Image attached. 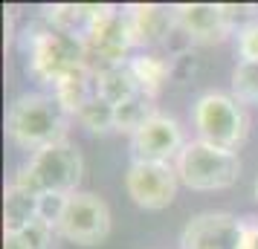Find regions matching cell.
<instances>
[{"instance_id":"cell-1","label":"cell","mask_w":258,"mask_h":249,"mask_svg":"<svg viewBox=\"0 0 258 249\" xmlns=\"http://www.w3.org/2000/svg\"><path fill=\"white\" fill-rule=\"evenodd\" d=\"M67 122H70V113L61 107L55 96L24 93L9 105L6 133L18 148L38 154V151H44V148L64 139Z\"/></svg>"},{"instance_id":"cell-2","label":"cell","mask_w":258,"mask_h":249,"mask_svg":"<svg viewBox=\"0 0 258 249\" xmlns=\"http://www.w3.org/2000/svg\"><path fill=\"white\" fill-rule=\"evenodd\" d=\"M191 122H195V131L198 139L223 148V151H238L246 142V133H249V116H246V107L229 93H203L191 107Z\"/></svg>"},{"instance_id":"cell-3","label":"cell","mask_w":258,"mask_h":249,"mask_svg":"<svg viewBox=\"0 0 258 249\" xmlns=\"http://www.w3.org/2000/svg\"><path fill=\"white\" fill-rule=\"evenodd\" d=\"M180 183L191 191H223L238 183L241 159L232 151H223L203 139H191L174 162Z\"/></svg>"},{"instance_id":"cell-4","label":"cell","mask_w":258,"mask_h":249,"mask_svg":"<svg viewBox=\"0 0 258 249\" xmlns=\"http://www.w3.org/2000/svg\"><path fill=\"white\" fill-rule=\"evenodd\" d=\"M26 55H29V72L49 87H55V81L76 67L87 64L82 38L67 35L49 24L32 29V35L26 38Z\"/></svg>"},{"instance_id":"cell-5","label":"cell","mask_w":258,"mask_h":249,"mask_svg":"<svg viewBox=\"0 0 258 249\" xmlns=\"http://www.w3.org/2000/svg\"><path fill=\"white\" fill-rule=\"evenodd\" d=\"M82 41H84V52H87V64L93 70L131 61L128 55L131 49H137V44H134V32H131L128 9L102 6L99 18L93 21V26L87 29V35Z\"/></svg>"},{"instance_id":"cell-6","label":"cell","mask_w":258,"mask_h":249,"mask_svg":"<svg viewBox=\"0 0 258 249\" xmlns=\"http://www.w3.org/2000/svg\"><path fill=\"white\" fill-rule=\"evenodd\" d=\"M26 168L35 177L41 194H76L84 174V159L70 139H61L32 154Z\"/></svg>"},{"instance_id":"cell-7","label":"cell","mask_w":258,"mask_h":249,"mask_svg":"<svg viewBox=\"0 0 258 249\" xmlns=\"http://www.w3.org/2000/svg\"><path fill=\"white\" fill-rule=\"evenodd\" d=\"M249 229V217L241 220L229 212H200L183 226L180 249H246Z\"/></svg>"},{"instance_id":"cell-8","label":"cell","mask_w":258,"mask_h":249,"mask_svg":"<svg viewBox=\"0 0 258 249\" xmlns=\"http://www.w3.org/2000/svg\"><path fill=\"white\" fill-rule=\"evenodd\" d=\"M58 235L79 246H99L110 235V209L93 191H76L61 214Z\"/></svg>"},{"instance_id":"cell-9","label":"cell","mask_w":258,"mask_h":249,"mask_svg":"<svg viewBox=\"0 0 258 249\" xmlns=\"http://www.w3.org/2000/svg\"><path fill=\"white\" fill-rule=\"evenodd\" d=\"M186 148L183 128L168 113H154L140 131L131 136V162H151V165H171L180 151Z\"/></svg>"},{"instance_id":"cell-10","label":"cell","mask_w":258,"mask_h":249,"mask_svg":"<svg viewBox=\"0 0 258 249\" xmlns=\"http://www.w3.org/2000/svg\"><path fill=\"white\" fill-rule=\"evenodd\" d=\"M177 186H180V177H177L174 165L131 162L125 171V191L145 212L168 209L177 197Z\"/></svg>"},{"instance_id":"cell-11","label":"cell","mask_w":258,"mask_h":249,"mask_svg":"<svg viewBox=\"0 0 258 249\" xmlns=\"http://www.w3.org/2000/svg\"><path fill=\"white\" fill-rule=\"evenodd\" d=\"M174 18L191 44H218L232 32L221 3H180L174 6Z\"/></svg>"},{"instance_id":"cell-12","label":"cell","mask_w":258,"mask_h":249,"mask_svg":"<svg viewBox=\"0 0 258 249\" xmlns=\"http://www.w3.org/2000/svg\"><path fill=\"white\" fill-rule=\"evenodd\" d=\"M131 18V32L134 44L140 49H154L165 47V41L177 29L174 6H157V3H134L125 6Z\"/></svg>"},{"instance_id":"cell-13","label":"cell","mask_w":258,"mask_h":249,"mask_svg":"<svg viewBox=\"0 0 258 249\" xmlns=\"http://www.w3.org/2000/svg\"><path fill=\"white\" fill-rule=\"evenodd\" d=\"M52 96L61 102V107L76 116L79 110H82L87 102H93L96 96H99V81H96V70L90 64H82V67H76L73 72H67L64 78L55 81L52 87Z\"/></svg>"},{"instance_id":"cell-14","label":"cell","mask_w":258,"mask_h":249,"mask_svg":"<svg viewBox=\"0 0 258 249\" xmlns=\"http://www.w3.org/2000/svg\"><path fill=\"white\" fill-rule=\"evenodd\" d=\"M38 220V197L18 189L15 183L3 191V235H21L29 223Z\"/></svg>"},{"instance_id":"cell-15","label":"cell","mask_w":258,"mask_h":249,"mask_svg":"<svg viewBox=\"0 0 258 249\" xmlns=\"http://www.w3.org/2000/svg\"><path fill=\"white\" fill-rule=\"evenodd\" d=\"M96 81H99V96L107 99L113 107L122 105L125 99H131L134 93L142 90L140 81H137V72L131 67V61H122V64H110V67L96 70Z\"/></svg>"},{"instance_id":"cell-16","label":"cell","mask_w":258,"mask_h":249,"mask_svg":"<svg viewBox=\"0 0 258 249\" xmlns=\"http://www.w3.org/2000/svg\"><path fill=\"white\" fill-rule=\"evenodd\" d=\"M102 6H87V3H61V6H49L47 9V24L67 32V35L84 38L87 29L93 26L99 18Z\"/></svg>"},{"instance_id":"cell-17","label":"cell","mask_w":258,"mask_h":249,"mask_svg":"<svg viewBox=\"0 0 258 249\" xmlns=\"http://www.w3.org/2000/svg\"><path fill=\"white\" fill-rule=\"evenodd\" d=\"M131 67H134V72H137V81H140L142 90L157 96V90L163 87V81L171 75V70H174V58L145 49V52H140V55L131 58Z\"/></svg>"},{"instance_id":"cell-18","label":"cell","mask_w":258,"mask_h":249,"mask_svg":"<svg viewBox=\"0 0 258 249\" xmlns=\"http://www.w3.org/2000/svg\"><path fill=\"white\" fill-rule=\"evenodd\" d=\"M154 113H160L157 105H154V96L140 90V93H134L131 99H125L122 105H116V131L134 136Z\"/></svg>"},{"instance_id":"cell-19","label":"cell","mask_w":258,"mask_h":249,"mask_svg":"<svg viewBox=\"0 0 258 249\" xmlns=\"http://www.w3.org/2000/svg\"><path fill=\"white\" fill-rule=\"evenodd\" d=\"M76 119H79L90 133L116 131V107L110 105L107 99H102V96H96L93 102H87V105L76 113Z\"/></svg>"},{"instance_id":"cell-20","label":"cell","mask_w":258,"mask_h":249,"mask_svg":"<svg viewBox=\"0 0 258 249\" xmlns=\"http://www.w3.org/2000/svg\"><path fill=\"white\" fill-rule=\"evenodd\" d=\"M232 96L241 105H258V61H238L235 64Z\"/></svg>"},{"instance_id":"cell-21","label":"cell","mask_w":258,"mask_h":249,"mask_svg":"<svg viewBox=\"0 0 258 249\" xmlns=\"http://www.w3.org/2000/svg\"><path fill=\"white\" fill-rule=\"evenodd\" d=\"M21 237H24V243L29 249H55V243H58V229L52 223H47V220H35V223H29L21 232Z\"/></svg>"},{"instance_id":"cell-22","label":"cell","mask_w":258,"mask_h":249,"mask_svg":"<svg viewBox=\"0 0 258 249\" xmlns=\"http://www.w3.org/2000/svg\"><path fill=\"white\" fill-rule=\"evenodd\" d=\"M67 200H70V194H41L38 197V220H47V223L58 229L61 214L67 209Z\"/></svg>"},{"instance_id":"cell-23","label":"cell","mask_w":258,"mask_h":249,"mask_svg":"<svg viewBox=\"0 0 258 249\" xmlns=\"http://www.w3.org/2000/svg\"><path fill=\"white\" fill-rule=\"evenodd\" d=\"M238 55L241 61H258V21L238 32Z\"/></svg>"},{"instance_id":"cell-24","label":"cell","mask_w":258,"mask_h":249,"mask_svg":"<svg viewBox=\"0 0 258 249\" xmlns=\"http://www.w3.org/2000/svg\"><path fill=\"white\" fill-rule=\"evenodd\" d=\"M3 249H29L21 235H3Z\"/></svg>"},{"instance_id":"cell-25","label":"cell","mask_w":258,"mask_h":249,"mask_svg":"<svg viewBox=\"0 0 258 249\" xmlns=\"http://www.w3.org/2000/svg\"><path fill=\"white\" fill-rule=\"evenodd\" d=\"M246 249H258V223H252V229H249V243H246Z\"/></svg>"},{"instance_id":"cell-26","label":"cell","mask_w":258,"mask_h":249,"mask_svg":"<svg viewBox=\"0 0 258 249\" xmlns=\"http://www.w3.org/2000/svg\"><path fill=\"white\" fill-rule=\"evenodd\" d=\"M252 197H255V203H258V177H255V183H252Z\"/></svg>"}]
</instances>
